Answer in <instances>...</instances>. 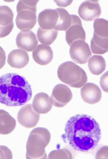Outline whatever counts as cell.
<instances>
[{
    "label": "cell",
    "mask_w": 108,
    "mask_h": 159,
    "mask_svg": "<svg viewBox=\"0 0 108 159\" xmlns=\"http://www.w3.org/2000/svg\"><path fill=\"white\" fill-rule=\"evenodd\" d=\"M88 67L93 75H98L106 70V61L101 55H94L88 61Z\"/></svg>",
    "instance_id": "18"
},
{
    "label": "cell",
    "mask_w": 108,
    "mask_h": 159,
    "mask_svg": "<svg viewBox=\"0 0 108 159\" xmlns=\"http://www.w3.org/2000/svg\"><path fill=\"white\" fill-rule=\"evenodd\" d=\"M40 119V114L37 113L32 104H25L21 107L17 114V120L21 126L26 128H34Z\"/></svg>",
    "instance_id": "6"
},
{
    "label": "cell",
    "mask_w": 108,
    "mask_h": 159,
    "mask_svg": "<svg viewBox=\"0 0 108 159\" xmlns=\"http://www.w3.org/2000/svg\"><path fill=\"white\" fill-rule=\"evenodd\" d=\"M29 58L28 53L25 50L17 49L11 51L7 56V63L9 66L14 68H23L29 63Z\"/></svg>",
    "instance_id": "15"
},
{
    "label": "cell",
    "mask_w": 108,
    "mask_h": 159,
    "mask_svg": "<svg viewBox=\"0 0 108 159\" xmlns=\"http://www.w3.org/2000/svg\"><path fill=\"white\" fill-rule=\"evenodd\" d=\"M54 2L58 6L63 7H68L73 2V0H68V1H58V0H54Z\"/></svg>",
    "instance_id": "32"
},
{
    "label": "cell",
    "mask_w": 108,
    "mask_h": 159,
    "mask_svg": "<svg viewBox=\"0 0 108 159\" xmlns=\"http://www.w3.org/2000/svg\"><path fill=\"white\" fill-rule=\"evenodd\" d=\"M38 0H21L16 6V11L19 12L21 10H31L37 11V4Z\"/></svg>",
    "instance_id": "23"
},
{
    "label": "cell",
    "mask_w": 108,
    "mask_h": 159,
    "mask_svg": "<svg viewBox=\"0 0 108 159\" xmlns=\"http://www.w3.org/2000/svg\"><path fill=\"white\" fill-rule=\"evenodd\" d=\"M37 22V11L31 10H21L17 12L16 24L22 32L30 31Z\"/></svg>",
    "instance_id": "10"
},
{
    "label": "cell",
    "mask_w": 108,
    "mask_h": 159,
    "mask_svg": "<svg viewBox=\"0 0 108 159\" xmlns=\"http://www.w3.org/2000/svg\"><path fill=\"white\" fill-rule=\"evenodd\" d=\"M93 37L99 38H108V22L106 20L98 18L94 20Z\"/></svg>",
    "instance_id": "21"
},
{
    "label": "cell",
    "mask_w": 108,
    "mask_h": 159,
    "mask_svg": "<svg viewBox=\"0 0 108 159\" xmlns=\"http://www.w3.org/2000/svg\"><path fill=\"white\" fill-rule=\"evenodd\" d=\"M69 54L72 60L79 64H85L88 63L89 59L92 56V52L88 43H86L85 41L81 40H78L72 43Z\"/></svg>",
    "instance_id": "5"
},
{
    "label": "cell",
    "mask_w": 108,
    "mask_h": 159,
    "mask_svg": "<svg viewBox=\"0 0 108 159\" xmlns=\"http://www.w3.org/2000/svg\"><path fill=\"white\" fill-rule=\"evenodd\" d=\"M50 141V133L45 128H37L29 133L26 144V158H47L45 149Z\"/></svg>",
    "instance_id": "3"
},
{
    "label": "cell",
    "mask_w": 108,
    "mask_h": 159,
    "mask_svg": "<svg viewBox=\"0 0 108 159\" xmlns=\"http://www.w3.org/2000/svg\"><path fill=\"white\" fill-rule=\"evenodd\" d=\"M96 158H107V146L102 147L96 154Z\"/></svg>",
    "instance_id": "29"
},
{
    "label": "cell",
    "mask_w": 108,
    "mask_h": 159,
    "mask_svg": "<svg viewBox=\"0 0 108 159\" xmlns=\"http://www.w3.org/2000/svg\"><path fill=\"white\" fill-rule=\"evenodd\" d=\"M90 50L93 54H95V55H102V54H106L107 52L106 50H103V49L100 48L98 47L97 45L94 44V42L91 40V48H90Z\"/></svg>",
    "instance_id": "27"
},
{
    "label": "cell",
    "mask_w": 108,
    "mask_h": 159,
    "mask_svg": "<svg viewBox=\"0 0 108 159\" xmlns=\"http://www.w3.org/2000/svg\"><path fill=\"white\" fill-rule=\"evenodd\" d=\"M47 158L50 159H72L73 158V154L68 149H59L56 150H53L50 152V154L48 155Z\"/></svg>",
    "instance_id": "24"
},
{
    "label": "cell",
    "mask_w": 108,
    "mask_h": 159,
    "mask_svg": "<svg viewBox=\"0 0 108 159\" xmlns=\"http://www.w3.org/2000/svg\"><path fill=\"white\" fill-rule=\"evenodd\" d=\"M14 14L7 6H0V26L6 27L13 24Z\"/></svg>",
    "instance_id": "22"
},
{
    "label": "cell",
    "mask_w": 108,
    "mask_h": 159,
    "mask_svg": "<svg viewBox=\"0 0 108 159\" xmlns=\"http://www.w3.org/2000/svg\"><path fill=\"white\" fill-rule=\"evenodd\" d=\"M5 63H6V54L4 50L0 46V69H2L4 67Z\"/></svg>",
    "instance_id": "31"
},
{
    "label": "cell",
    "mask_w": 108,
    "mask_h": 159,
    "mask_svg": "<svg viewBox=\"0 0 108 159\" xmlns=\"http://www.w3.org/2000/svg\"><path fill=\"white\" fill-rule=\"evenodd\" d=\"M31 85L26 78L16 73L0 77V103L7 107H20L32 98Z\"/></svg>",
    "instance_id": "2"
},
{
    "label": "cell",
    "mask_w": 108,
    "mask_h": 159,
    "mask_svg": "<svg viewBox=\"0 0 108 159\" xmlns=\"http://www.w3.org/2000/svg\"><path fill=\"white\" fill-rule=\"evenodd\" d=\"M107 75H108V72H105V74L102 75L101 80H100V85H101V88H102V89L103 90L105 93H107L108 91Z\"/></svg>",
    "instance_id": "28"
},
{
    "label": "cell",
    "mask_w": 108,
    "mask_h": 159,
    "mask_svg": "<svg viewBox=\"0 0 108 159\" xmlns=\"http://www.w3.org/2000/svg\"><path fill=\"white\" fill-rule=\"evenodd\" d=\"M101 7L98 1H85L80 5L78 14L85 21H94L101 16Z\"/></svg>",
    "instance_id": "9"
},
{
    "label": "cell",
    "mask_w": 108,
    "mask_h": 159,
    "mask_svg": "<svg viewBox=\"0 0 108 159\" xmlns=\"http://www.w3.org/2000/svg\"><path fill=\"white\" fill-rule=\"evenodd\" d=\"M81 96L85 102L94 105L100 102L102 98V92L97 84L86 83L81 87Z\"/></svg>",
    "instance_id": "12"
},
{
    "label": "cell",
    "mask_w": 108,
    "mask_h": 159,
    "mask_svg": "<svg viewBox=\"0 0 108 159\" xmlns=\"http://www.w3.org/2000/svg\"><path fill=\"white\" fill-rule=\"evenodd\" d=\"M72 22H71L70 27L66 30V42L68 45L71 46L72 43L78 40L85 41L86 35L85 31L84 30L82 23H81V18L76 15H71Z\"/></svg>",
    "instance_id": "7"
},
{
    "label": "cell",
    "mask_w": 108,
    "mask_h": 159,
    "mask_svg": "<svg viewBox=\"0 0 108 159\" xmlns=\"http://www.w3.org/2000/svg\"><path fill=\"white\" fill-rule=\"evenodd\" d=\"M17 47L26 52H31L37 47L38 44V38L35 34L32 31L20 32L16 39Z\"/></svg>",
    "instance_id": "11"
},
{
    "label": "cell",
    "mask_w": 108,
    "mask_h": 159,
    "mask_svg": "<svg viewBox=\"0 0 108 159\" xmlns=\"http://www.w3.org/2000/svg\"><path fill=\"white\" fill-rule=\"evenodd\" d=\"M84 70L72 61H67L59 65L57 71L59 79L67 85L73 87L82 77Z\"/></svg>",
    "instance_id": "4"
},
{
    "label": "cell",
    "mask_w": 108,
    "mask_h": 159,
    "mask_svg": "<svg viewBox=\"0 0 108 159\" xmlns=\"http://www.w3.org/2000/svg\"><path fill=\"white\" fill-rule=\"evenodd\" d=\"M38 41H39L42 45H46V46H50L53 42L55 41L58 36V31L54 30H42L39 28L38 30Z\"/></svg>",
    "instance_id": "20"
},
{
    "label": "cell",
    "mask_w": 108,
    "mask_h": 159,
    "mask_svg": "<svg viewBox=\"0 0 108 159\" xmlns=\"http://www.w3.org/2000/svg\"><path fill=\"white\" fill-rule=\"evenodd\" d=\"M12 159V151L4 145H0V159Z\"/></svg>",
    "instance_id": "25"
},
{
    "label": "cell",
    "mask_w": 108,
    "mask_h": 159,
    "mask_svg": "<svg viewBox=\"0 0 108 159\" xmlns=\"http://www.w3.org/2000/svg\"><path fill=\"white\" fill-rule=\"evenodd\" d=\"M87 80H88L87 74H86L85 71H84L83 74H82V77H81V79L80 80V81L78 82L77 84L73 85V88H81L84 84H85L86 83H87Z\"/></svg>",
    "instance_id": "30"
},
{
    "label": "cell",
    "mask_w": 108,
    "mask_h": 159,
    "mask_svg": "<svg viewBox=\"0 0 108 159\" xmlns=\"http://www.w3.org/2000/svg\"><path fill=\"white\" fill-rule=\"evenodd\" d=\"M50 98L53 106L56 107H63L72 101L73 93L68 86L65 84H59L53 89Z\"/></svg>",
    "instance_id": "8"
},
{
    "label": "cell",
    "mask_w": 108,
    "mask_h": 159,
    "mask_svg": "<svg viewBox=\"0 0 108 159\" xmlns=\"http://www.w3.org/2000/svg\"><path fill=\"white\" fill-rule=\"evenodd\" d=\"M13 28H14V24H12L6 27L0 26V38H5L7 36H8L11 34V32L12 31Z\"/></svg>",
    "instance_id": "26"
},
{
    "label": "cell",
    "mask_w": 108,
    "mask_h": 159,
    "mask_svg": "<svg viewBox=\"0 0 108 159\" xmlns=\"http://www.w3.org/2000/svg\"><path fill=\"white\" fill-rule=\"evenodd\" d=\"M58 12L55 9H45L38 15V25L42 30H54L58 22Z\"/></svg>",
    "instance_id": "13"
},
{
    "label": "cell",
    "mask_w": 108,
    "mask_h": 159,
    "mask_svg": "<svg viewBox=\"0 0 108 159\" xmlns=\"http://www.w3.org/2000/svg\"><path fill=\"white\" fill-rule=\"evenodd\" d=\"M55 10L58 12L59 18L56 26L54 30L56 31H66L70 27L72 22L71 15L64 8H56Z\"/></svg>",
    "instance_id": "19"
},
{
    "label": "cell",
    "mask_w": 108,
    "mask_h": 159,
    "mask_svg": "<svg viewBox=\"0 0 108 159\" xmlns=\"http://www.w3.org/2000/svg\"><path fill=\"white\" fill-rule=\"evenodd\" d=\"M16 126V119L4 110H0V134L8 135Z\"/></svg>",
    "instance_id": "17"
},
{
    "label": "cell",
    "mask_w": 108,
    "mask_h": 159,
    "mask_svg": "<svg viewBox=\"0 0 108 159\" xmlns=\"http://www.w3.org/2000/svg\"><path fill=\"white\" fill-rule=\"evenodd\" d=\"M32 55H33V60L42 66L49 64L54 57L51 47L42 44L37 46V47L33 50Z\"/></svg>",
    "instance_id": "14"
},
{
    "label": "cell",
    "mask_w": 108,
    "mask_h": 159,
    "mask_svg": "<svg viewBox=\"0 0 108 159\" xmlns=\"http://www.w3.org/2000/svg\"><path fill=\"white\" fill-rule=\"evenodd\" d=\"M33 110L38 114H47L52 109V103L50 97L46 93L36 94L33 101Z\"/></svg>",
    "instance_id": "16"
},
{
    "label": "cell",
    "mask_w": 108,
    "mask_h": 159,
    "mask_svg": "<svg viewBox=\"0 0 108 159\" xmlns=\"http://www.w3.org/2000/svg\"><path fill=\"white\" fill-rule=\"evenodd\" d=\"M64 141L75 151L89 153L95 150L101 140L98 123L88 115H77L68 120L64 128Z\"/></svg>",
    "instance_id": "1"
}]
</instances>
